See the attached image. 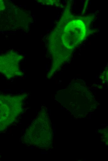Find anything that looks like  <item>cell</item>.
<instances>
[{
  "label": "cell",
  "mask_w": 108,
  "mask_h": 161,
  "mask_svg": "<svg viewBox=\"0 0 108 161\" xmlns=\"http://www.w3.org/2000/svg\"><path fill=\"white\" fill-rule=\"evenodd\" d=\"M85 34L83 24L80 21H74L66 26L64 34V41L72 46L83 39Z\"/></svg>",
  "instance_id": "6da1fadb"
}]
</instances>
